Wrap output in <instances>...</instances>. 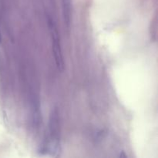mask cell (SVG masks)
Instances as JSON below:
<instances>
[{
	"label": "cell",
	"mask_w": 158,
	"mask_h": 158,
	"mask_svg": "<svg viewBox=\"0 0 158 158\" xmlns=\"http://www.w3.org/2000/svg\"><path fill=\"white\" fill-rule=\"evenodd\" d=\"M49 27L51 33V39H52V52H53L54 58H55L56 64L59 70L63 71L64 69V60H63V53H62L61 46H60V37H59V32L55 26L51 19L49 20Z\"/></svg>",
	"instance_id": "1"
},
{
	"label": "cell",
	"mask_w": 158,
	"mask_h": 158,
	"mask_svg": "<svg viewBox=\"0 0 158 158\" xmlns=\"http://www.w3.org/2000/svg\"><path fill=\"white\" fill-rule=\"evenodd\" d=\"M49 133H50V143L49 148L52 151H56L59 148V117L57 110L52 113L49 123Z\"/></svg>",
	"instance_id": "2"
}]
</instances>
